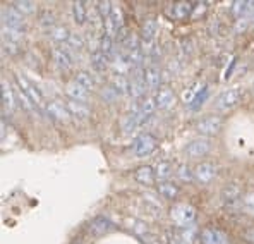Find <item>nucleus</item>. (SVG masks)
Masks as SVG:
<instances>
[{"instance_id":"f257e3e1","label":"nucleus","mask_w":254,"mask_h":244,"mask_svg":"<svg viewBox=\"0 0 254 244\" xmlns=\"http://www.w3.org/2000/svg\"><path fill=\"white\" fill-rule=\"evenodd\" d=\"M242 187L237 181L229 182L225 187L222 189V203L225 208L234 210L237 206L242 205Z\"/></svg>"},{"instance_id":"f03ea898","label":"nucleus","mask_w":254,"mask_h":244,"mask_svg":"<svg viewBox=\"0 0 254 244\" xmlns=\"http://www.w3.org/2000/svg\"><path fill=\"white\" fill-rule=\"evenodd\" d=\"M170 219L174 220V224L177 225V227H188V225H192L194 219H196V210L190 205L179 203L172 208Z\"/></svg>"},{"instance_id":"7ed1b4c3","label":"nucleus","mask_w":254,"mask_h":244,"mask_svg":"<svg viewBox=\"0 0 254 244\" xmlns=\"http://www.w3.org/2000/svg\"><path fill=\"white\" fill-rule=\"evenodd\" d=\"M222 126H223L222 117H218V115H208V117L201 119V121L196 124V131L201 134V136L211 138V136L220 134Z\"/></svg>"},{"instance_id":"20e7f679","label":"nucleus","mask_w":254,"mask_h":244,"mask_svg":"<svg viewBox=\"0 0 254 244\" xmlns=\"http://www.w3.org/2000/svg\"><path fill=\"white\" fill-rule=\"evenodd\" d=\"M242 96V89L241 88H230V89H225L223 93H220L218 96H216L215 100V108L216 110H230V108H234L235 105L239 103V100H241Z\"/></svg>"},{"instance_id":"39448f33","label":"nucleus","mask_w":254,"mask_h":244,"mask_svg":"<svg viewBox=\"0 0 254 244\" xmlns=\"http://www.w3.org/2000/svg\"><path fill=\"white\" fill-rule=\"evenodd\" d=\"M192 10H194L192 2H175L167 7L165 14L172 21H182V19H186V17L192 16Z\"/></svg>"},{"instance_id":"423d86ee","label":"nucleus","mask_w":254,"mask_h":244,"mask_svg":"<svg viewBox=\"0 0 254 244\" xmlns=\"http://www.w3.org/2000/svg\"><path fill=\"white\" fill-rule=\"evenodd\" d=\"M211 150V145L206 138H197V140H192L186 145V155L189 159H201V157L208 155Z\"/></svg>"},{"instance_id":"0eeeda50","label":"nucleus","mask_w":254,"mask_h":244,"mask_svg":"<svg viewBox=\"0 0 254 244\" xmlns=\"http://www.w3.org/2000/svg\"><path fill=\"white\" fill-rule=\"evenodd\" d=\"M2 26L7 28H16L21 29L26 26L24 16L16 9V7H3L2 9Z\"/></svg>"},{"instance_id":"6e6552de","label":"nucleus","mask_w":254,"mask_h":244,"mask_svg":"<svg viewBox=\"0 0 254 244\" xmlns=\"http://www.w3.org/2000/svg\"><path fill=\"white\" fill-rule=\"evenodd\" d=\"M199 239L203 244H230L229 236L215 227H204L199 234Z\"/></svg>"},{"instance_id":"1a4fd4ad","label":"nucleus","mask_w":254,"mask_h":244,"mask_svg":"<svg viewBox=\"0 0 254 244\" xmlns=\"http://www.w3.org/2000/svg\"><path fill=\"white\" fill-rule=\"evenodd\" d=\"M155 148H156V140L148 133L141 134V136L132 143V150H134V153H136L137 157L149 155V153H151Z\"/></svg>"},{"instance_id":"9d476101","label":"nucleus","mask_w":254,"mask_h":244,"mask_svg":"<svg viewBox=\"0 0 254 244\" xmlns=\"http://www.w3.org/2000/svg\"><path fill=\"white\" fill-rule=\"evenodd\" d=\"M16 81H17V84H19V88L26 93V96H28V98L33 102V105H35L36 108H40V110H42V108L45 107V102H43L42 95L38 93V89H36L35 86L29 84V82L26 81L24 78H21V76H16Z\"/></svg>"},{"instance_id":"9b49d317","label":"nucleus","mask_w":254,"mask_h":244,"mask_svg":"<svg viewBox=\"0 0 254 244\" xmlns=\"http://www.w3.org/2000/svg\"><path fill=\"white\" fill-rule=\"evenodd\" d=\"M194 177H196L199 182H203V184L211 182L213 179L216 177V167L213 163H210V162L199 163L196 167V170H194Z\"/></svg>"},{"instance_id":"f8f14e48","label":"nucleus","mask_w":254,"mask_h":244,"mask_svg":"<svg viewBox=\"0 0 254 244\" xmlns=\"http://www.w3.org/2000/svg\"><path fill=\"white\" fill-rule=\"evenodd\" d=\"M47 114L50 115L54 121L67 122L70 119V112L67 107H64L61 102H48L47 105Z\"/></svg>"},{"instance_id":"ddd939ff","label":"nucleus","mask_w":254,"mask_h":244,"mask_svg":"<svg viewBox=\"0 0 254 244\" xmlns=\"http://www.w3.org/2000/svg\"><path fill=\"white\" fill-rule=\"evenodd\" d=\"M65 93H67V96L72 100V102H79V103H84L86 100H88V96H89L88 89L83 88L81 84H77L76 81L69 82V84L65 86Z\"/></svg>"},{"instance_id":"4468645a","label":"nucleus","mask_w":254,"mask_h":244,"mask_svg":"<svg viewBox=\"0 0 254 244\" xmlns=\"http://www.w3.org/2000/svg\"><path fill=\"white\" fill-rule=\"evenodd\" d=\"M0 98H2V108L3 112H12L16 108V96L10 86L5 81H2V89H0Z\"/></svg>"},{"instance_id":"2eb2a0df","label":"nucleus","mask_w":254,"mask_h":244,"mask_svg":"<svg viewBox=\"0 0 254 244\" xmlns=\"http://www.w3.org/2000/svg\"><path fill=\"white\" fill-rule=\"evenodd\" d=\"M155 102L158 108H172L175 103V93L170 88H162L155 96Z\"/></svg>"},{"instance_id":"dca6fc26","label":"nucleus","mask_w":254,"mask_h":244,"mask_svg":"<svg viewBox=\"0 0 254 244\" xmlns=\"http://www.w3.org/2000/svg\"><path fill=\"white\" fill-rule=\"evenodd\" d=\"M52 57H54V62L57 64L59 69L65 71V69H70V67H72V59H70L67 48H54Z\"/></svg>"},{"instance_id":"f3484780","label":"nucleus","mask_w":254,"mask_h":244,"mask_svg":"<svg viewBox=\"0 0 254 244\" xmlns=\"http://www.w3.org/2000/svg\"><path fill=\"white\" fill-rule=\"evenodd\" d=\"M254 2H246V0H237L232 3V14L235 19H246L248 14H253Z\"/></svg>"},{"instance_id":"a211bd4d","label":"nucleus","mask_w":254,"mask_h":244,"mask_svg":"<svg viewBox=\"0 0 254 244\" xmlns=\"http://www.w3.org/2000/svg\"><path fill=\"white\" fill-rule=\"evenodd\" d=\"M144 81L149 89H156L162 82V73L156 66H148L144 71Z\"/></svg>"},{"instance_id":"6ab92c4d","label":"nucleus","mask_w":254,"mask_h":244,"mask_svg":"<svg viewBox=\"0 0 254 244\" xmlns=\"http://www.w3.org/2000/svg\"><path fill=\"white\" fill-rule=\"evenodd\" d=\"M89 231H91L95 236L107 234L108 231H112V222L107 219V217H96V219L89 224Z\"/></svg>"},{"instance_id":"aec40b11","label":"nucleus","mask_w":254,"mask_h":244,"mask_svg":"<svg viewBox=\"0 0 254 244\" xmlns=\"http://www.w3.org/2000/svg\"><path fill=\"white\" fill-rule=\"evenodd\" d=\"M112 89H114L117 95H126L130 91V81L127 80L124 74H115L112 78Z\"/></svg>"},{"instance_id":"412c9836","label":"nucleus","mask_w":254,"mask_h":244,"mask_svg":"<svg viewBox=\"0 0 254 244\" xmlns=\"http://www.w3.org/2000/svg\"><path fill=\"white\" fill-rule=\"evenodd\" d=\"M156 191H158L160 196H163L165 200H174L179 194V186H175V184L170 181H163V182H158Z\"/></svg>"},{"instance_id":"4be33fe9","label":"nucleus","mask_w":254,"mask_h":244,"mask_svg":"<svg viewBox=\"0 0 254 244\" xmlns=\"http://www.w3.org/2000/svg\"><path fill=\"white\" fill-rule=\"evenodd\" d=\"M156 179L155 175V168H151L149 165H143L136 170V181L139 184H144V186H149L153 184V181Z\"/></svg>"},{"instance_id":"5701e85b","label":"nucleus","mask_w":254,"mask_h":244,"mask_svg":"<svg viewBox=\"0 0 254 244\" xmlns=\"http://www.w3.org/2000/svg\"><path fill=\"white\" fill-rule=\"evenodd\" d=\"M67 108H69L70 115H74V117L81 119V121H84V119L89 117V108L86 107L84 103L72 102V100H69V102H67Z\"/></svg>"},{"instance_id":"b1692460","label":"nucleus","mask_w":254,"mask_h":244,"mask_svg":"<svg viewBox=\"0 0 254 244\" xmlns=\"http://www.w3.org/2000/svg\"><path fill=\"white\" fill-rule=\"evenodd\" d=\"M108 62H110V59H108L107 55L100 50V48H96V50L91 52V64H93V67L98 71V73H102V71L107 69Z\"/></svg>"},{"instance_id":"393cba45","label":"nucleus","mask_w":254,"mask_h":244,"mask_svg":"<svg viewBox=\"0 0 254 244\" xmlns=\"http://www.w3.org/2000/svg\"><path fill=\"white\" fill-rule=\"evenodd\" d=\"M155 35H156V21H155V17H148V19L143 22V29H141L143 41H153Z\"/></svg>"},{"instance_id":"a878e982","label":"nucleus","mask_w":254,"mask_h":244,"mask_svg":"<svg viewBox=\"0 0 254 244\" xmlns=\"http://www.w3.org/2000/svg\"><path fill=\"white\" fill-rule=\"evenodd\" d=\"M2 38H3V41H12V43H19V41L24 38V33H22V29L7 28V26H2Z\"/></svg>"},{"instance_id":"bb28decb","label":"nucleus","mask_w":254,"mask_h":244,"mask_svg":"<svg viewBox=\"0 0 254 244\" xmlns=\"http://www.w3.org/2000/svg\"><path fill=\"white\" fill-rule=\"evenodd\" d=\"M72 16H74V21L77 24H84L86 22V16H88V10H86V3L77 0V2L72 3Z\"/></svg>"},{"instance_id":"cd10ccee","label":"nucleus","mask_w":254,"mask_h":244,"mask_svg":"<svg viewBox=\"0 0 254 244\" xmlns=\"http://www.w3.org/2000/svg\"><path fill=\"white\" fill-rule=\"evenodd\" d=\"M50 38L59 41V43H67L70 38V33L65 26H55L54 29H50Z\"/></svg>"},{"instance_id":"c85d7f7f","label":"nucleus","mask_w":254,"mask_h":244,"mask_svg":"<svg viewBox=\"0 0 254 244\" xmlns=\"http://www.w3.org/2000/svg\"><path fill=\"white\" fill-rule=\"evenodd\" d=\"M16 100L19 102V107L22 108V110H26L28 114H35V105H33L31 100L26 96V93L22 91L21 88H17V91H16Z\"/></svg>"},{"instance_id":"c756f323","label":"nucleus","mask_w":254,"mask_h":244,"mask_svg":"<svg viewBox=\"0 0 254 244\" xmlns=\"http://www.w3.org/2000/svg\"><path fill=\"white\" fill-rule=\"evenodd\" d=\"M98 48L107 55L108 59H112V57H114V54H115V50H114V38L103 33L102 38H100V47Z\"/></svg>"},{"instance_id":"7c9ffc66","label":"nucleus","mask_w":254,"mask_h":244,"mask_svg":"<svg viewBox=\"0 0 254 244\" xmlns=\"http://www.w3.org/2000/svg\"><path fill=\"white\" fill-rule=\"evenodd\" d=\"M172 174V163L170 162H160L158 165L155 167V175L160 182L167 181Z\"/></svg>"},{"instance_id":"2f4dec72","label":"nucleus","mask_w":254,"mask_h":244,"mask_svg":"<svg viewBox=\"0 0 254 244\" xmlns=\"http://www.w3.org/2000/svg\"><path fill=\"white\" fill-rule=\"evenodd\" d=\"M179 236H181L182 243L184 244H192V241L196 239L197 236V231L194 225H188V227H181V231H179Z\"/></svg>"},{"instance_id":"473e14b6","label":"nucleus","mask_w":254,"mask_h":244,"mask_svg":"<svg viewBox=\"0 0 254 244\" xmlns=\"http://www.w3.org/2000/svg\"><path fill=\"white\" fill-rule=\"evenodd\" d=\"M74 81L86 89H93V86H95V80H93V76L89 73H86V71H79V73L76 74V80Z\"/></svg>"},{"instance_id":"72a5a7b5","label":"nucleus","mask_w":254,"mask_h":244,"mask_svg":"<svg viewBox=\"0 0 254 244\" xmlns=\"http://www.w3.org/2000/svg\"><path fill=\"white\" fill-rule=\"evenodd\" d=\"M14 7L19 10L22 16H24V14H35V10H36L35 2H28V0H17V2H14Z\"/></svg>"},{"instance_id":"f704fd0d","label":"nucleus","mask_w":254,"mask_h":244,"mask_svg":"<svg viewBox=\"0 0 254 244\" xmlns=\"http://www.w3.org/2000/svg\"><path fill=\"white\" fill-rule=\"evenodd\" d=\"M96 12H98V16L102 17L103 21L108 19V17L112 16V10H114V7H112L110 2H107V0H103V2H98L96 3Z\"/></svg>"},{"instance_id":"c9c22d12","label":"nucleus","mask_w":254,"mask_h":244,"mask_svg":"<svg viewBox=\"0 0 254 244\" xmlns=\"http://www.w3.org/2000/svg\"><path fill=\"white\" fill-rule=\"evenodd\" d=\"M67 48H70V50H76V52H81L84 48L83 38H81L79 35H70L69 41H67Z\"/></svg>"},{"instance_id":"e433bc0d","label":"nucleus","mask_w":254,"mask_h":244,"mask_svg":"<svg viewBox=\"0 0 254 244\" xmlns=\"http://www.w3.org/2000/svg\"><path fill=\"white\" fill-rule=\"evenodd\" d=\"M242 210L249 215H254V193H248L242 198Z\"/></svg>"},{"instance_id":"4c0bfd02","label":"nucleus","mask_w":254,"mask_h":244,"mask_svg":"<svg viewBox=\"0 0 254 244\" xmlns=\"http://www.w3.org/2000/svg\"><path fill=\"white\" fill-rule=\"evenodd\" d=\"M177 175H179V179H181V181L190 182V181H192V175H194V174L190 172V168L188 167V165H181V167H179Z\"/></svg>"},{"instance_id":"58836bf2","label":"nucleus","mask_w":254,"mask_h":244,"mask_svg":"<svg viewBox=\"0 0 254 244\" xmlns=\"http://www.w3.org/2000/svg\"><path fill=\"white\" fill-rule=\"evenodd\" d=\"M40 24H42L43 28L54 29V28H55V17H54V14L43 12V14H42V17H40Z\"/></svg>"},{"instance_id":"ea45409f","label":"nucleus","mask_w":254,"mask_h":244,"mask_svg":"<svg viewBox=\"0 0 254 244\" xmlns=\"http://www.w3.org/2000/svg\"><path fill=\"white\" fill-rule=\"evenodd\" d=\"M112 22L115 24V28H117V31L121 28H124V22H122V12L119 7H114V10H112V16H110Z\"/></svg>"},{"instance_id":"a19ab883","label":"nucleus","mask_w":254,"mask_h":244,"mask_svg":"<svg viewBox=\"0 0 254 244\" xmlns=\"http://www.w3.org/2000/svg\"><path fill=\"white\" fill-rule=\"evenodd\" d=\"M2 47H3V52L9 55L19 54V45L17 43H12V41H2Z\"/></svg>"},{"instance_id":"79ce46f5","label":"nucleus","mask_w":254,"mask_h":244,"mask_svg":"<svg viewBox=\"0 0 254 244\" xmlns=\"http://www.w3.org/2000/svg\"><path fill=\"white\" fill-rule=\"evenodd\" d=\"M206 96H208V88H203L201 89V95L199 93H197L196 95V98L192 100V108H197V107H201V105H203V102L204 100H206Z\"/></svg>"},{"instance_id":"37998d69","label":"nucleus","mask_w":254,"mask_h":244,"mask_svg":"<svg viewBox=\"0 0 254 244\" xmlns=\"http://www.w3.org/2000/svg\"><path fill=\"white\" fill-rule=\"evenodd\" d=\"M206 12V3L204 2H199V3H194V10H192V19H196L197 16H201V14Z\"/></svg>"},{"instance_id":"c03bdc74","label":"nucleus","mask_w":254,"mask_h":244,"mask_svg":"<svg viewBox=\"0 0 254 244\" xmlns=\"http://www.w3.org/2000/svg\"><path fill=\"white\" fill-rule=\"evenodd\" d=\"M242 238H244L246 243L254 244V227H248L244 232H242Z\"/></svg>"},{"instance_id":"a18cd8bd","label":"nucleus","mask_w":254,"mask_h":244,"mask_svg":"<svg viewBox=\"0 0 254 244\" xmlns=\"http://www.w3.org/2000/svg\"><path fill=\"white\" fill-rule=\"evenodd\" d=\"M196 88H197V84H194L192 88H189V91H188V93H184V100H186V102H192V100H194L192 96L196 95V91H197Z\"/></svg>"},{"instance_id":"49530a36","label":"nucleus","mask_w":254,"mask_h":244,"mask_svg":"<svg viewBox=\"0 0 254 244\" xmlns=\"http://www.w3.org/2000/svg\"><path fill=\"white\" fill-rule=\"evenodd\" d=\"M248 26H249L248 19H239L237 22H235V31H244Z\"/></svg>"}]
</instances>
